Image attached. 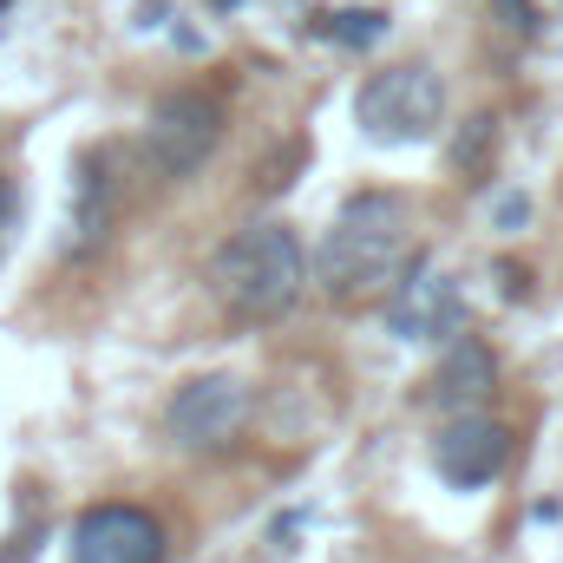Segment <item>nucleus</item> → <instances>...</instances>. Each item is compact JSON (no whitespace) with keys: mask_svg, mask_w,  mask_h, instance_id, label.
<instances>
[{"mask_svg":"<svg viewBox=\"0 0 563 563\" xmlns=\"http://www.w3.org/2000/svg\"><path fill=\"white\" fill-rule=\"evenodd\" d=\"M407 263H413V230H407V197L394 190H361L314 243V282L328 301H374L407 276Z\"/></svg>","mask_w":563,"mask_h":563,"instance_id":"1","label":"nucleus"},{"mask_svg":"<svg viewBox=\"0 0 563 563\" xmlns=\"http://www.w3.org/2000/svg\"><path fill=\"white\" fill-rule=\"evenodd\" d=\"M492 394H498V354L478 334H452L445 354H439V367L426 374L420 400L432 413H445V420H465V413H485Z\"/></svg>","mask_w":563,"mask_h":563,"instance_id":"8","label":"nucleus"},{"mask_svg":"<svg viewBox=\"0 0 563 563\" xmlns=\"http://www.w3.org/2000/svg\"><path fill=\"white\" fill-rule=\"evenodd\" d=\"M498 13H505V26H518V33L538 26V20H531V0H498Z\"/></svg>","mask_w":563,"mask_h":563,"instance_id":"12","label":"nucleus"},{"mask_svg":"<svg viewBox=\"0 0 563 563\" xmlns=\"http://www.w3.org/2000/svg\"><path fill=\"white\" fill-rule=\"evenodd\" d=\"M387 334L394 341H452L465 334V301H459V282L445 276L439 263H407V276L394 282L387 295Z\"/></svg>","mask_w":563,"mask_h":563,"instance_id":"6","label":"nucleus"},{"mask_svg":"<svg viewBox=\"0 0 563 563\" xmlns=\"http://www.w3.org/2000/svg\"><path fill=\"white\" fill-rule=\"evenodd\" d=\"M217 144H223V99L217 92H164L144 119L139 151L151 164V177L184 184L217 157Z\"/></svg>","mask_w":563,"mask_h":563,"instance_id":"4","label":"nucleus"},{"mask_svg":"<svg viewBox=\"0 0 563 563\" xmlns=\"http://www.w3.org/2000/svg\"><path fill=\"white\" fill-rule=\"evenodd\" d=\"M66 563H164V525L144 505H92L73 525Z\"/></svg>","mask_w":563,"mask_h":563,"instance_id":"7","label":"nucleus"},{"mask_svg":"<svg viewBox=\"0 0 563 563\" xmlns=\"http://www.w3.org/2000/svg\"><path fill=\"white\" fill-rule=\"evenodd\" d=\"M387 33V13H374V7H361V13H334V26H328V40H341V46H374Z\"/></svg>","mask_w":563,"mask_h":563,"instance_id":"11","label":"nucleus"},{"mask_svg":"<svg viewBox=\"0 0 563 563\" xmlns=\"http://www.w3.org/2000/svg\"><path fill=\"white\" fill-rule=\"evenodd\" d=\"M0 13H7V0H0Z\"/></svg>","mask_w":563,"mask_h":563,"instance_id":"14","label":"nucleus"},{"mask_svg":"<svg viewBox=\"0 0 563 563\" xmlns=\"http://www.w3.org/2000/svg\"><path fill=\"white\" fill-rule=\"evenodd\" d=\"M243 426H250V387L236 374H197L164 407V432L177 452H223L236 445Z\"/></svg>","mask_w":563,"mask_h":563,"instance_id":"5","label":"nucleus"},{"mask_svg":"<svg viewBox=\"0 0 563 563\" xmlns=\"http://www.w3.org/2000/svg\"><path fill=\"white\" fill-rule=\"evenodd\" d=\"M354 125L374 144H426L445 125V79L426 59L380 66L354 99Z\"/></svg>","mask_w":563,"mask_h":563,"instance_id":"3","label":"nucleus"},{"mask_svg":"<svg viewBox=\"0 0 563 563\" xmlns=\"http://www.w3.org/2000/svg\"><path fill=\"white\" fill-rule=\"evenodd\" d=\"M13 217H20V203H13V184L0 177V250H7V236H13Z\"/></svg>","mask_w":563,"mask_h":563,"instance_id":"13","label":"nucleus"},{"mask_svg":"<svg viewBox=\"0 0 563 563\" xmlns=\"http://www.w3.org/2000/svg\"><path fill=\"white\" fill-rule=\"evenodd\" d=\"M308 288V250L288 223H243L210 256V295L236 321H282Z\"/></svg>","mask_w":563,"mask_h":563,"instance_id":"2","label":"nucleus"},{"mask_svg":"<svg viewBox=\"0 0 563 563\" xmlns=\"http://www.w3.org/2000/svg\"><path fill=\"white\" fill-rule=\"evenodd\" d=\"M432 465L452 492H478L492 485L505 465H511V432L485 413H465V420H445V432L432 439Z\"/></svg>","mask_w":563,"mask_h":563,"instance_id":"9","label":"nucleus"},{"mask_svg":"<svg viewBox=\"0 0 563 563\" xmlns=\"http://www.w3.org/2000/svg\"><path fill=\"white\" fill-rule=\"evenodd\" d=\"M106 230H112V177H106L99 157H86L79 177H73V243L66 250L86 256V250L106 243Z\"/></svg>","mask_w":563,"mask_h":563,"instance_id":"10","label":"nucleus"}]
</instances>
